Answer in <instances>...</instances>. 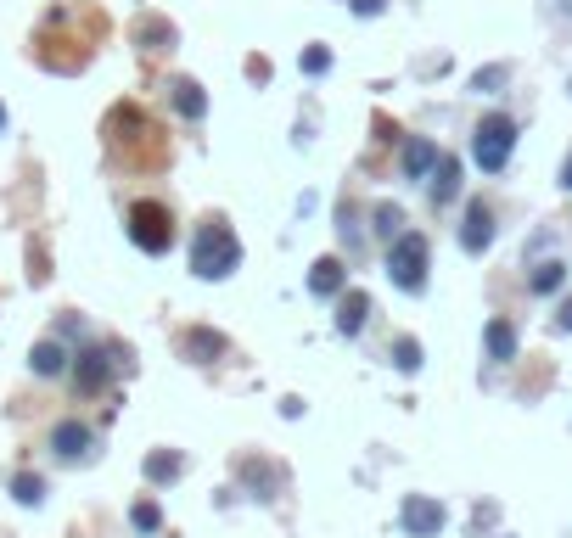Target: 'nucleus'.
Masks as SVG:
<instances>
[{
	"label": "nucleus",
	"mask_w": 572,
	"mask_h": 538,
	"mask_svg": "<svg viewBox=\"0 0 572 538\" xmlns=\"http://www.w3.org/2000/svg\"><path fill=\"white\" fill-rule=\"evenodd\" d=\"M298 68L309 73V79H320V73H331V51H326V45H309V51L298 57Z\"/></svg>",
	"instance_id": "nucleus-24"
},
{
	"label": "nucleus",
	"mask_w": 572,
	"mask_h": 538,
	"mask_svg": "<svg viewBox=\"0 0 572 538\" xmlns=\"http://www.w3.org/2000/svg\"><path fill=\"white\" fill-rule=\"evenodd\" d=\"M29 365H34V376H62V370H68V354H62V342H34Z\"/></svg>",
	"instance_id": "nucleus-16"
},
{
	"label": "nucleus",
	"mask_w": 572,
	"mask_h": 538,
	"mask_svg": "<svg viewBox=\"0 0 572 538\" xmlns=\"http://www.w3.org/2000/svg\"><path fill=\"white\" fill-rule=\"evenodd\" d=\"M348 6H354L359 17H376V12H382V6H387V0H348Z\"/></svg>",
	"instance_id": "nucleus-27"
},
{
	"label": "nucleus",
	"mask_w": 572,
	"mask_h": 538,
	"mask_svg": "<svg viewBox=\"0 0 572 538\" xmlns=\"http://www.w3.org/2000/svg\"><path fill=\"white\" fill-rule=\"evenodd\" d=\"M399 230H404V208H399V202H382V208H376V236L393 241Z\"/></svg>",
	"instance_id": "nucleus-21"
},
{
	"label": "nucleus",
	"mask_w": 572,
	"mask_h": 538,
	"mask_svg": "<svg viewBox=\"0 0 572 538\" xmlns=\"http://www.w3.org/2000/svg\"><path fill=\"white\" fill-rule=\"evenodd\" d=\"M488 241H494V208H488L483 197L477 202H466V219H460V247H466V253H483Z\"/></svg>",
	"instance_id": "nucleus-7"
},
{
	"label": "nucleus",
	"mask_w": 572,
	"mask_h": 538,
	"mask_svg": "<svg viewBox=\"0 0 572 538\" xmlns=\"http://www.w3.org/2000/svg\"><path fill=\"white\" fill-rule=\"evenodd\" d=\"M180 471H186V460H180L174 449H152V454H146V477H152V482H174Z\"/></svg>",
	"instance_id": "nucleus-17"
},
{
	"label": "nucleus",
	"mask_w": 572,
	"mask_h": 538,
	"mask_svg": "<svg viewBox=\"0 0 572 538\" xmlns=\"http://www.w3.org/2000/svg\"><path fill=\"white\" fill-rule=\"evenodd\" d=\"M483 348H488L494 365H511V359H516V326H511V320H488V326H483Z\"/></svg>",
	"instance_id": "nucleus-12"
},
{
	"label": "nucleus",
	"mask_w": 572,
	"mask_h": 538,
	"mask_svg": "<svg viewBox=\"0 0 572 538\" xmlns=\"http://www.w3.org/2000/svg\"><path fill=\"white\" fill-rule=\"evenodd\" d=\"M505 79H511V68H500V62H494V68H477L472 73V90H477V96H488V90H500Z\"/></svg>",
	"instance_id": "nucleus-23"
},
{
	"label": "nucleus",
	"mask_w": 572,
	"mask_h": 538,
	"mask_svg": "<svg viewBox=\"0 0 572 538\" xmlns=\"http://www.w3.org/2000/svg\"><path fill=\"white\" fill-rule=\"evenodd\" d=\"M242 477H247V482H264V488H270V499H275V488H281V471H275V466H258V460H242Z\"/></svg>",
	"instance_id": "nucleus-25"
},
{
	"label": "nucleus",
	"mask_w": 572,
	"mask_h": 538,
	"mask_svg": "<svg viewBox=\"0 0 572 538\" xmlns=\"http://www.w3.org/2000/svg\"><path fill=\"white\" fill-rule=\"evenodd\" d=\"M387 359H393V370L415 376V370H421V342H415V337H399L393 348H387Z\"/></svg>",
	"instance_id": "nucleus-19"
},
{
	"label": "nucleus",
	"mask_w": 572,
	"mask_h": 538,
	"mask_svg": "<svg viewBox=\"0 0 572 538\" xmlns=\"http://www.w3.org/2000/svg\"><path fill=\"white\" fill-rule=\"evenodd\" d=\"M399 527L410 538H438V533H444V505H438V499H427V494H410L399 505Z\"/></svg>",
	"instance_id": "nucleus-6"
},
{
	"label": "nucleus",
	"mask_w": 572,
	"mask_h": 538,
	"mask_svg": "<svg viewBox=\"0 0 572 538\" xmlns=\"http://www.w3.org/2000/svg\"><path fill=\"white\" fill-rule=\"evenodd\" d=\"M387 281L399 292H421L427 286V236L421 230H399L387 241Z\"/></svg>",
	"instance_id": "nucleus-3"
},
{
	"label": "nucleus",
	"mask_w": 572,
	"mask_h": 538,
	"mask_svg": "<svg viewBox=\"0 0 572 538\" xmlns=\"http://www.w3.org/2000/svg\"><path fill=\"white\" fill-rule=\"evenodd\" d=\"M561 281H567V264H539V269L528 275V292L550 298V292H561Z\"/></svg>",
	"instance_id": "nucleus-18"
},
{
	"label": "nucleus",
	"mask_w": 572,
	"mask_h": 538,
	"mask_svg": "<svg viewBox=\"0 0 572 538\" xmlns=\"http://www.w3.org/2000/svg\"><path fill=\"white\" fill-rule=\"evenodd\" d=\"M556 6H561V12H567V17H572V0H556Z\"/></svg>",
	"instance_id": "nucleus-30"
},
{
	"label": "nucleus",
	"mask_w": 572,
	"mask_h": 538,
	"mask_svg": "<svg viewBox=\"0 0 572 538\" xmlns=\"http://www.w3.org/2000/svg\"><path fill=\"white\" fill-rule=\"evenodd\" d=\"M556 331H572V298H567V303H561V309H556Z\"/></svg>",
	"instance_id": "nucleus-28"
},
{
	"label": "nucleus",
	"mask_w": 572,
	"mask_h": 538,
	"mask_svg": "<svg viewBox=\"0 0 572 538\" xmlns=\"http://www.w3.org/2000/svg\"><path fill=\"white\" fill-rule=\"evenodd\" d=\"M343 286H348L343 258H315V269H309V292H315V298H337Z\"/></svg>",
	"instance_id": "nucleus-11"
},
{
	"label": "nucleus",
	"mask_w": 572,
	"mask_h": 538,
	"mask_svg": "<svg viewBox=\"0 0 572 538\" xmlns=\"http://www.w3.org/2000/svg\"><path fill=\"white\" fill-rule=\"evenodd\" d=\"M242 264V241L225 219H202L197 236H191V275L197 281H225L230 269Z\"/></svg>",
	"instance_id": "nucleus-1"
},
{
	"label": "nucleus",
	"mask_w": 572,
	"mask_h": 538,
	"mask_svg": "<svg viewBox=\"0 0 572 538\" xmlns=\"http://www.w3.org/2000/svg\"><path fill=\"white\" fill-rule=\"evenodd\" d=\"M113 370H118L113 348H79L73 354V387L79 393H101V387L113 382Z\"/></svg>",
	"instance_id": "nucleus-5"
},
{
	"label": "nucleus",
	"mask_w": 572,
	"mask_h": 538,
	"mask_svg": "<svg viewBox=\"0 0 572 538\" xmlns=\"http://www.w3.org/2000/svg\"><path fill=\"white\" fill-rule=\"evenodd\" d=\"M12 499H17V505H45V477L17 471V477H12Z\"/></svg>",
	"instance_id": "nucleus-20"
},
{
	"label": "nucleus",
	"mask_w": 572,
	"mask_h": 538,
	"mask_svg": "<svg viewBox=\"0 0 572 538\" xmlns=\"http://www.w3.org/2000/svg\"><path fill=\"white\" fill-rule=\"evenodd\" d=\"M141 40H146V51H163V45L174 40V29H169V23H158V17H152V23H141Z\"/></svg>",
	"instance_id": "nucleus-26"
},
{
	"label": "nucleus",
	"mask_w": 572,
	"mask_h": 538,
	"mask_svg": "<svg viewBox=\"0 0 572 538\" xmlns=\"http://www.w3.org/2000/svg\"><path fill=\"white\" fill-rule=\"evenodd\" d=\"M432 202H438V208H449V202L460 197V163L449 152H438V163H432Z\"/></svg>",
	"instance_id": "nucleus-10"
},
{
	"label": "nucleus",
	"mask_w": 572,
	"mask_h": 538,
	"mask_svg": "<svg viewBox=\"0 0 572 538\" xmlns=\"http://www.w3.org/2000/svg\"><path fill=\"white\" fill-rule=\"evenodd\" d=\"M90 443H96V432H90L85 421H62L57 432H51V449H57V460H85Z\"/></svg>",
	"instance_id": "nucleus-9"
},
{
	"label": "nucleus",
	"mask_w": 572,
	"mask_h": 538,
	"mask_svg": "<svg viewBox=\"0 0 572 538\" xmlns=\"http://www.w3.org/2000/svg\"><path fill=\"white\" fill-rule=\"evenodd\" d=\"M0 129H6V101H0Z\"/></svg>",
	"instance_id": "nucleus-31"
},
{
	"label": "nucleus",
	"mask_w": 572,
	"mask_h": 538,
	"mask_svg": "<svg viewBox=\"0 0 572 538\" xmlns=\"http://www.w3.org/2000/svg\"><path fill=\"white\" fill-rule=\"evenodd\" d=\"M129 522H135V533H158V527H163V510L152 505V499H141V505L129 510Z\"/></svg>",
	"instance_id": "nucleus-22"
},
{
	"label": "nucleus",
	"mask_w": 572,
	"mask_h": 538,
	"mask_svg": "<svg viewBox=\"0 0 572 538\" xmlns=\"http://www.w3.org/2000/svg\"><path fill=\"white\" fill-rule=\"evenodd\" d=\"M124 230H129V241H135L141 253H152V258L174 247V213L163 208V202H135Z\"/></svg>",
	"instance_id": "nucleus-4"
},
{
	"label": "nucleus",
	"mask_w": 572,
	"mask_h": 538,
	"mask_svg": "<svg viewBox=\"0 0 572 538\" xmlns=\"http://www.w3.org/2000/svg\"><path fill=\"white\" fill-rule=\"evenodd\" d=\"M511 152H516V118H511V113L477 118V129H472V157H477V169H483V174H500L505 163H511Z\"/></svg>",
	"instance_id": "nucleus-2"
},
{
	"label": "nucleus",
	"mask_w": 572,
	"mask_h": 538,
	"mask_svg": "<svg viewBox=\"0 0 572 538\" xmlns=\"http://www.w3.org/2000/svg\"><path fill=\"white\" fill-rule=\"evenodd\" d=\"M169 101H174V113H180V118H202V113H208V96H202L197 79H169Z\"/></svg>",
	"instance_id": "nucleus-13"
},
{
	"label": "nucleus",
	"mask_w": 572,
	"mask_h": 538,
	"mask_svg": "<svg viewBox=\"0 0 572 538\" xmlns=\"http://www.w3.org/2000/svg\"><path fill=\"white\" fill-rule=\"evenodd\" d=\"M186 354L208 365V359H219V354H225V337H219L214 326H191V331H186Z\"/></svg>",
	"instance_id": "nucleus-14"
},
{
	"label": "nucleus",
	"mask_w": 572,
	"mask_h": 538,
	"mask_svg": "<svg viewBox=\"0 0 572 538\" xmlns=\"http://www.w3.org/2000/svg\"><path fill=\"white\" fill-rule=\"evenodd\" d=\"M561 185L572 191V152H567V163H561Z\"/></svg>",
	"instance_id": "nucleus-29"
},
{
	"label": "nucleus",
	"mask_w": 572,
	"mask_h": 538,
	"mask_svg": "<svg viewBox=\"0 0 572 538\" xmlns=\"http://www.w3.org/2000/svg\"><path fill=\"white\" fill-rule=\"evenodd\" d=\"M365 320H371V298H365V292H337V331H343V337H359V331H365Z\"/></svg>",
	"instance_id": "nucleus-8"
},
{
	"label": "nucleus",
	"mask_w": 572,
	"mask_h": 538,
	"mask_svg": "<svg viewBox=\"0 0 572 538\" xmlns=\"http://www.w3.org/2000/svg\"><path fill=\"white\" fill-rule=\"evenodd\" d=\"M432 163H438V141H410L404 146V174H410V180H427Z\"/></svg>",
	"instance_id": "nucleus-15"
}]
</instances>
